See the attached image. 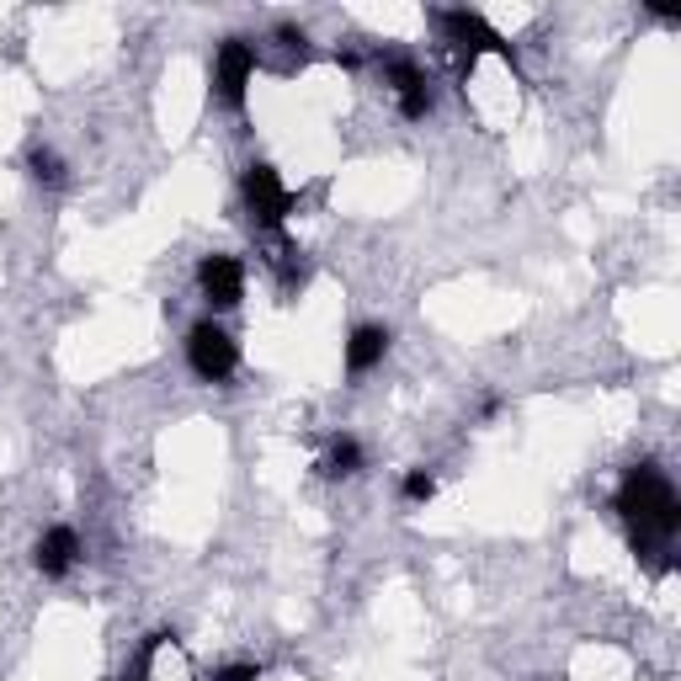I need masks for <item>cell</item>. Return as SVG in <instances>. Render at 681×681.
<instances>
[{
	"mask_svg": "<svg viewBox=\"0 0 681 681\" xmlns=\"http://www.w3.org/2000/svg\"><path fill=\"white\" fill-rule=\"evenodd\" d=\"M277 43H288V49H298V59H304V43H309V38H304L298 27H277Z\"/></svg>",
	"mask_w": 681,
	"mask_h": 681,
	"instance_id": "cell-14",
	"label": "cell"
},
{
	"mask_svg": "<svg viewBox=\"0 0 681 681\" xmlns=\"http://www.w3.org/2000/svg\"><path fill=\"white\" fill-rule=\"evenodd\" d=\"M261 671L256 665H229V671H219V681H256Z\"/></svg>",
	"mask_w": 681,
	"mask_h": 681,
	"instance_id": "cell-15",
	"label": "cell"
},
{
	"mask_svg": "<svg viewBox=\"0 0 681 681\" xmlns=\"http://www.w3.org/2000/svg\"><path fill=\"white\" fill-rule=\"evenodd\" d=\"M618 511L633 522V554H650V543H660V537H671L681 527V501L655 463L629 468V480L618 490Z\"/></svg>",
	"mask_w": 681,
	"mask_h": 681,
	"instance_id": "cell-1",
	"label": "cell"
},
{
	"mask_svg": "<svg viewBox=\"0 0 681 681\" xmlns=\"http://www.w3.org/2000/svg\"><path fill=\"white\" fill-rule=\"evenodd\" d=\"M432 495H437V480L426 468H415L411 480H405V501H432Z\"/></svg>",
	"mask_w": 681,
	"mask_h": 681,
	"instance_id": "cell-12",
	"label": "cell"
},
{
	"mask_svg": "<svg viewBox=\"0 0 681 681\" xmlns=\"http://www.w3.org/2000/svg\"><path fill=\"white\" fill-rule=\"evenodd\" d=\"M75 554H80V537H75L70 527H49L43 543H38V570H43L49 581H59V575H70Z\"/></svg>",
	"mask_w": 681,
	"mask_h": 681,
	"instance_id": "cell-7",
	"label": "cell"
},
{
	"mask_svg": "<svg viewBox=\"0 0 681 681\" xmlns=\"http://www.w3.org/2000/svg\"><path fill=\"white\" fill-rule=\"evenodd\" d=\"M32 176H38L43 187H65V160L49 155V149H32Z\"/></svg>",
	"mask_w": 681,
	"mask_h": 681,
	"instance_id": "cell-10",
	"label": "cell"
},
{
	"mask_svg": "<svg viewBox=\"0 0 681 681\" xmlns=\"http://www.w3.org/2000/svg\"><path fill=\"white\" fill-rule=\"evenodd\" d=\"M197 283H203V293H208L214 309H235L245 293V267L235 256H208V261L197 267Z\"/></svg>",
	"mask_w": 681,
	"mask_h": 681,
	"instance_id": "cell-6",
	"label": "cell"
},
{
	"mask_svg": "<svg viewBox=\"0 0 681 681\" xmlns=\"http://www.w3.org/2000/svg\"><path fill=\"white\" fill-rule=\"evenodd\" d=\"M187 357H193L197 378L219 384V378H229V373L240 367V346H235L229 330H219L214 319H203V325H193V336H187Z\"/></svg>",
	"mask_w": 681,
	"mask_h": 681,
	"instance_id": "cell-2",
	"label": "cell"
},
{
	"mask_svg": "<svg viewBox=\"0 0 681 681\" xmlns=\"http://www.w3.org/2000/svg\"><path fill=\"white\" fill-rule=\"evenodd\" d=\"M245 203H250V214H256V224H267V229H277V224L288 219V187L277 181V170L272 166H250L245 170Z\"/></svg>",
	"mask_w": 681,
	"mask_h": 681,
	"instance_id": "cell-4",
	"label": "cell"
},
{
	"mask_svg": "<svg viewBox=\"0 0 681 681\" xmlns=\"http://www.w3.org/2000/svg\"><path fill=\"white\" fill-rule=\"evenodd\" d=\"M250 75H256V49H250V43H240V38H229V43L219 49V75H214L224 107H235V112H240Z\"/></svg>",
	"mask_w": 681,
	"mask_h": 681,
	"instance_id": "cell-5",
	"label": "cell"
},
{
	"mask_svg": "<svg viewBox=\"0 0 681 681\" xmlns=\"http://www.w3.org/2000/svg\"><path fill=\"white\" fill-rule=\"evenodd\" d=\"M389 75H394V91H411V86H426V80H421V70H415L411 59H394Z\"/></svg>",
	"mask_w": 681,
	"mask_h": 681,
	"instance_id": "cell-13",
	"label": "cell"
},
{
	"mask_svg": "<svg viewBox=\"0 0 681 681\" xmlns=\"http://www.w3.org/2000/svg\"><path fill=\"white\" fill-rule=\"evenodd\" d=\"M399 112H405V118H426V112H432V91H426V86H411V91H399Z\"/></svg>",
	"mask_w": 681,
	"mask_h": 681,
	"instance_id": "cell-11",
	"label": "cell"
},
{
	"mask_svg": "<svg viewBox=\"0 0 681 681\" xmlns=\"http://www.w3.org/2000/svg\"><path fill=\"white\" fill-rule=\"evenodd\" d=\"M442 32H447V43H458V49L468 53V59H463V75L474 70L480 53H501V59H511V43L480 17V11H442Z\"/></svg>",
	"mask_w": 681,
	"mask_h": 681,
	"instance_id": "cell-3",
	"label": "cell"
},
{
	"mask_svg": "<svg viewBox=\"0 0 681 681\" xmlns=\"http://www.w3.org/2000/svg\"><path fill=\"white\" fill-rule=\"evenodd\" d=\"M363 468V447L357 442H336L330 458H325V474H357Z\"/></svg>",
	"mask_w": 681,
	"mask_h": 681,
	"instance_id": "cell-9",
	"label": "cell"
},
{
	"mask_svg": "<svg viewBox=\"0 0 681 681\" xmlns=\"http://www.w3.org/2000/svg\"><path fill=\"white\" fill-rule=\"evenodd\" d=\"M384 352H389V330L384 325H363V330H352V340H346V367L367 373L373 363H384Z\"/></svg>",
	"mask_w": 681,
	"mask_h": 681,
	"instance_id": "cell-8",
	"label": "cell"
}]
</instances>
